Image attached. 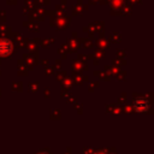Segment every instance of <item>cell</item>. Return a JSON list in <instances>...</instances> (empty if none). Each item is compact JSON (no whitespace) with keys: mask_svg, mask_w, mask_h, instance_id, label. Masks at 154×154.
Listing matches in <instances>:
<instances>
[{"mask_svg":"<svg viewBox=\"0 0 154 154\" xmlns=\"http://www.w3.org/2000/svg\"><path fill=\"white\" fill-rule=\"evenodd\" d=\"M94 75L95 76H99L101 79L103 81H109V75L108 73H105V71H100V70H95L94 71Z\"/></svg>","mask_w":154,"mask_h":154,"instance_id":"obj_23","label":"cell"},{"mask_svg":"<svg viewBox=\"0 0 154 154\" xmlns=\"http://www.w3.org/2000/svg\"><path fill=\"white\" fill-rule=\"evenodd\" d=\"M22 60H23V63H24V65L26 66L28 70H32L34 65L37 63V59L35 57H32L31 54H28V53L23 54V59Z\"/></svg>","mask_w":154,"mask_h":154,"instance_id":"obj_8","label":"cell"},{"mask_svg":"<svg viewBox=\"0 0 154 154\" xmlns=\"http://www.w3.org/2000/svg\"><path fill=\"white\" fill-rule=\"evenodd\" d=\"M63 83H64V87H65V88H71V85H72V79L66 77Z\"/></svg>","mask_w":154,"mask_h":154,"instance_id":"obj_31","label":"cell"},{"mask_svg":"<svg viewBox=\"0 0 154 154\" xmlns=\"http://www.w3.org/2000/svg\"><path fill=\"white\" fill-rule=\"evenodd\" d=\"M54 43V38L53 37H48V38H43L42 41H40V45H41V47L42 48H46V49H48Z\"/></svg>","mask_w":154,"mask_h":154,"instance_id":"obj_18","label":"cell"},{"mask_svg":"<svg viewBox=\"0 0 154 154\" xmlns=\"http://www.w3.org/2000/svg\"><path fill=\"white\" fill-rule=\"evenodd\" d=\"M69 53H70V51H69V48H67V46H66L65 43H63V45L60 46V48L58 49V54L61 57V59H65Z\"/></svg>","mask_w":154,"mask_h":154,"instance_id":"obj_17","label":"cell"},{"mask_svg":"<svg viewBox=\"0 0 154 154\" xmlns=\"http://www.w3.org/2000/svg\"><path fill=\"white\" fill-rule=\"evenodd\" d=\"M78 60H79V61H83V63H87L88 58H87V55H84V54H78Z\"/></svg>","mask_w":154,"mask_h":154,"instance_id":"obj_37","label":"cell"},{"mask_svg":"<svg viewBox=\"0 0 154 154\" xmlns=\"http://www.w3.org/2000/svg\"><path fill=\"white\" fill-rule=\"evenodd\" d=\"M125 57H126V52H125L124 49H120V51L117 52V58H119V59H125Z\"/></svg>","mask_w":154,"mask_h":154,"instance_id":"obj_30","label":"cell"},{"mask_svg":"<svg viewBox=\"0 0 154 154\" xmlns=\"http://www.w3.org/2000/svg\"><path fill=\"white\" fill-rule=\"evenodd\" d=\"M38 83L37 82H32V83H30L29 84V90L30 91H36V90H38Z\"/></svg>","mask_w":154,"mask_h":154,"instance_id":"obj_27","label":"cell"},{"mask_svg":"<svg viewBox=\"0 0 154 154\" xmlns=\"http://www.w3.org/2000/svg\"><path fill=\"white\" fill-rule=\"evenodd\" d=\"M17 64H18V75L19 76H25V75H28V69H26V66L24 65V63H23V60L20 59H18V61H17Z\"/></svg>","mask_w":154,"mask_h":154,"instance_id":"obj_14","label":"cell"},{"mask_svg":"<svg viewBox=\"0 0 154 154\" xmlns=\"http://www.w3.org/2000/svg\"><path fill=\"white\" fill-rule=\"evenodd\" d=\"M0 20H1V24L6 20V12L5 11H0Z\"/></svg>","mask_w":154,"mask_h":154,"instance_id":"obj_36","label":"cell"},{"mask_svg":"<svg viewBox=\"0 0 154 154\" xmlns=\"http://www.w3.org/2000/svg\"><path fill=\"white\" fill-rule=\"evenodd\" d=\"M131 12H132V7H131V4H129V2H124V5H123V7H122V14H125V16H129V14H131Z\"/></svg>","mask_w":154,"mask_h":154,"instance_id":"obj_19","label":"cell"},{"mask_svg":"<svg viewBox=\"0 0 154 154\" xmlns=\"http://www.w3.org/2000/svg\"><path fill=\"white\" fill-rule=\"evenodd\" d=\"M28 17H29L30 22H35V20L42 22V20H45V11H43L42 8H40V7H35V8L28 14Z\"/></svg>","mask_w":154,"mask_h":154,"instance_id":"obj_5","label":"cell"},{"mask_svg":"<svg viewBox=\"0 0 154 154\" xmlns=\"http://www.w3.org/2000/svg\"><path fill=\"white\" fill-rule=\"evenodd\" d=\"M71 67H72V72L73 73H76V72L81 73L83 71H88V69H89L87 63H83V61H79V60H73Z\"/></svg>","mask_w":154,"mask_h":154,"instance_id":"obj_7","label":"cell"},{"mask_svg":"<svg viewBox=\"0 0 154 154\" xmlns=\"http://www.w3.org/2000/svg\"><path fill=\"white\" fill-rule=\"evenodd\" d=\"M61 6H66V0H61Z\"/></svg>","mask_w":154,"mask_h":154,"instance_id":"obj_43","label":"cell"},{"mask_svg":"<svg viewBox=\"0 0 154 154\" xmlns=\"http://www.w3.org/2000/svg\"><path fill=\"white\" fill-rule=\"evenodd\" d=\"M125 0H111V16L122 14V7Z\"/></svg>","mask_w":154,"mask_h":154,"instance_id":"obj_6","label":"cell"},{"mask_svg":"<svg viewBox=\"0 0 154 154\" xmlns=\"http://www.w3.org/2000/svg\"><path fill=\"white\" fill-rule=\"evenodd\" d=\"M85 79H88L85 76H79V73H77V76H75L73 75V78H72V81L76 83V84H82Z\"/></svg>","mask_w":154,"mask_h":154,"instance_id":"obj_25","label":"cell"},{"mask_svg":"<svg viewBox=\"0 0 154 154\" xmlns=\"http://www.w3.org/2000/svg\"><path fill=\"white\" fill-rule=\"evenodd\" d=\"M65 45L67 46V48H69L70 53H75V52H77V51L81 48V45H79L78 40H77V38H73V37L67 38V41H66V43H65Z\"/></svg>","mask_w":154,"mask_h":154,"instance_id":"obj_11","label":"cell"},{"mask_svg":"<svg viewBox=\"0 0 154 154\" xmlns=\"http://www.w3.org/2000/svg\"><path fill=\"white\" fill-rule=\"evenodd\" d=\"M60 66H61V61L60 60H55V63H54V65L52 67H53V70H60Z\"/></svg>","mask_w":154,"mask_h":154,"instance_id":"obj_35","label":"cell"},{"mask_svg":"<svg viewBox=\"0 0 154 154\" xmlns=\"http://www.w3.org/2000/svg\"><path fill=\"white\" fill-rule=\"evenodd\" d=\"M40 63H41V65H43L45 67H47V66H49V61H48V60H41Z\"/></svg>","mask_w":154,"mask_h":154,"instance_id":"obj_39","label":"cell"},{"mask_svg":"<svg viewBox=\"0 0 154 154\" xmlns=\"http://www.w3.org/2000/svg\"><path fill=\"white\" fill-rule=\"evenodd\" d=\"M94 55V59L95 60H99V59H102L103 57H105V51H102V49H95V53L93 54Z\"/></svg>","mask_w":154,"mask_h":154,"instance_id":"obj_26","label":"cell"},{"mask_svg":"<svg viewBox=\"0 0 154 154\" xmlns=\"http://www.w3.org/2000/svg\"><path fill=\"white\" fill-rule=\"evenodd\" d=\"M108 2H111V0H100V4H101V5H106V4H108Z\"/></svg>","mask_w":154,"mask_h":154,"instance_id":"obj_42","label":"cell"},{"mask_svg":"<svg viewBox=\"0 0 154 154\" xmlns=\"http://www.w3.org/2000/svg\"><path fill=\"white\" fill-rule=\"evenodd\" d=\"M66 78V72L65 71H59V73H57V79L58 81H64Z\"/></svg>","mask_w":154,"mask_h":154,"instance_id":"obj_28","label":"cell"},{"mask_svg":"<svg viewBox=\"0 0 154 154\" xmlns=\"http://www.w3.org/2000/svg\"><path fill=\"white\" fill-rule=\"evenodd\" d=\"M83 31H84V32H88L89 38H93V37H94V34H95V29H94L93 23H90V24H88L87 26H84V28H83Z\"/></svg>","mask_w":154,"mask_h":154,"instance_id":"obj_20","label":"cell"},{"mask_svg":"<svg viewBox=\"0 0 154 154\" xmlns=\"http://www.w3.org/2000/svg\"><path fill=\"white\" fill-rule=\"evenodd\" d=\"M38 38L37 37H34L32 40H29L28 41V45L25 48H28L29 51V54H31L32 57H35L36 59L38 58Z\"/></svg>","mask_w":154,"mask_h":154,"instance_id":"obj_4","label":"cell"},{"mask_svg":"<svg viewBox=\"0 0 154 154\" xmlns=\"http://www.w3.org/2000/svg\"><path fill=\"white\" fill-rule=\"evenodd\" d=\"M97 85H99V83H97V82H91V83H90V85H89V87H90V88H89V90L91 91V90H93V88H94V87H97Z\"/></svg>","mask_w":154,"mask_h":154,"instance_id":"obj_38","label":"cell"},{"mask_svg":"<svg viewBox=\"0 0 154 154\" xmlns=\"http://www.w3.org/2000/svg\"><path fill=\"white\" fill-rule=\"evenodd\" d=\"M70 22H71V17L70 16H54V17H51V22L49 24L52 26H55L57 30H65L69 25H70Z\"/></svg>","mask_w":154,"mask_h":154,"instance_id":"obj_2","label":"cell"},{"mask_svg":"<svg viewBox=\"0 0 154 154\" xmlns=\"http://www.w3.org/2000/svg\"><path fill=\"white\" fill-rule=\"evenodd\" d=\"M94 65L97 66V65H99V60H94Z\"/></svg>","mask_w":154,"mask_h":154,"instance_id":"obj_44","label":"cell"},{"mask_svg":"<svg viewBox=\"0 0 154 154\" xmlns=\"http://www.w3.org/2000/svg\"><path fill=\"white\" fill-rule=\"evenodd\" d=\"M78 42L81 45L82 48H85V49H90L94 47V41L91 38H85V37H82V38H78Z\"/></svg>","mask_w":154,"mask_h":154,"instance_id":"obj_13","label":"cell"},{"mask_svg":"<svg viewBox=\"0 0 154 154\" xmlns=\"http://www.w3.org/2000/svg\"><path fill=\"white\" fill-rule=\"evenodd\" d=\"M40 5H49V0H36L35 6L38 7Z\"/></svg>","mask_w":154,"mask_h":154,"instance_id":"obj_33","label":"cell"},{"mask_svg":"<svg viewBox=\"0 0 154 154\" xmlns=\"http://www.w3.org/2000/svg\"><path fill=\"white\" fill-rule=\"evenodd\" d=\"M126 2H129V4H131V5H132V4H135V2H137V4H141V2H142V0H128Z\"/></svg>","mask_w":154,"mask_h":154,"instance_id":"obj_40","label":"cell"},{"mask_svg":"<svg viewBox=\"0 0 154 154\" xmlns=\"http://www.w3.org/2000/svg\"><path fill=\"white\" fill-rule=\"evenodd\" d=\"M112 65L116 66V67H120V66H124L126 65V60L125 59H119V58H116L112 60Z\"/></svg>","mask_w":154,"mask_h":154,"instance_id":"obj_24","label":"cell"},{"mask_svg":"<svg viewBox=\"0 0 154 154\" xmlns=\"http://www.w3.org/2000/svg\"><path fill=\"white\" fill-rule=\"evenodd\" d=\"M93 25H94L95 32L103 34V30H105V24H103V22H95V23H93Z\"/></svg>","mask_w":154,"mask_h":154,"instance_id":"obj_21","label":"cell"},{"mask_svg":"<svg viewBox=\"0 0 154 154\" xmlns=\"http://www.w3.org/2000/svg\"><path fill=\"white\" fill-rule=\"evenodd\" d=\"M0 75H1V71H0Z\"/></svg>","mask_w":154,"mask_h":154,"instance_id":"obj_46","label":"cell"},{"mask_svg":"<svg viewBox=\"0 0 154 154\" xmlns=\"http://www.w3.org/2000/svg\"><path fill=\"white\" fill-rule=\"evenodd\" d=\"M87 10H88V5H84L83 0H78L77 4L72 6V14L73 16H81Z\"/></svg>","mask_w":154,"mask_h":154,"instance_id":"obj_9","label":"cell"},{"mask_svg":"<svg viewBox=\"0 0 154 154\" xmlns=\"http://www.w3.org/2000/svg\"><path fill=\"white\" fill-rule=\"evenodd\" d=\"M53 72H54V70H53V67H52V66H47V67H45V73H46L47 76L53 75Z\"/></svg>","mask_w":154,"mask_h":154,"instance_id":"obj_34","label":"cell"},{"mask_svg":"<svg viewBox=\"0 0 154 154\" xmlns=\"http://www.w3.org/2000/svg\"><path fill=\"white\" fill-rule=\"evenodd\" d=\"M6 2H7V5H16L17 4V0H7Z\"/></svg>","mask_w":154,"mask_h":154,"instance_id":"obj_41","label":"cell"},{"mask_svg":"<svg viewBox=\"0 0 154 154\" xmlns=\"http://www.w3.org/2000/svg\"><path fill=\"white\" fill-rule=\"evenodd\" d=\"M103 67H105L103 71H105V72H108V75L117 73V72L119 71V67H116V66H113V65H105Z\"/></svg>","mask_w":154,"mask_h":154,"instance_id":"obj_22","label":"cell"},{"mask_svg":"<svg viewBox=\"0 0 154 154\" xmlns=\"http://www.w3.org/2000/svg\"><path fill=\"white\" fill-rule=\"evenodd\" d=\"M23 25L24 26H28L29 28V30L30 31H34V32H37L38 30H40V26H38V24L36 23V22H23Z\"/></svg>","mask_w":154,"mask_h":154,"instance_id":"obj_15","label":"cell"},{"mask_svg":"<svg viewBox=\"0 0 154 154\" xmlns=\"http://www.w3.org/2000/svg\"><path fill=\"white\" fill-rule=\"evenodd\" d=\"M14 52V45L11 40L0 38V59H11Z\"/></svg>","mask_w":154,"mask_h":154,"instance_id":"obj_1","label":"cell"},{"mask_svg":"<svg viewBox=\"0 0 154 154\" xmlns=\"http://www.w3.org/2000/svg\"><path fill=\"white\" fill-rule=\"evenodd\" d=\"M94 45L96 46L97 49H102V51H106V49L109 48V43H108V41L105 38V35H103V34H100V37L95 41Z\"/></svg>","mask_w":154,"mask_h":154,"instance_id":"obj_10","label":"cell"},{"mask_svg":"<svg viewBox=\"0 0 154 154\" xmlns=\"http://www.w3.org/2000/svg\"><path fill=\"white\" fill-rule=\"evenodd\" d=\"M12 85H13V87H12V89H13V90H19V91L22 90V88H20L22 82H13V83H12Z\"/></svg>","mask_w":154,"mask_h":154,"instance_id":"obj_32","label":"cell"},{"mask_svg":"<svg viewBox=\"0 0 154 154\" xmlns=\"http://www.w3.org/2000/svg\"><path fill=\"white\" fill-rule=\"evenodd\" d=\"M117 77H118V79H120V81H123V79H125V77H126V71H118L117 72Z\"/></svg>","mask_w":154,"mask_h":154,"instance_id":"obj_29","label":"cell"},{"mask_svg":"<svg viewBox=\"0 0 154 154\" xmlns=\"http://www.w3.org/2000/svg\"><path fill=\"white\" fill-rule=\"evenodd\" d=\"M12 36H13L12 29L0 23V38H11Z\"/></svg>","mask_w":154,"mask_h":154,"instance_id":"obj_12","label":"cell"},{"mask_svg":"<svg viewBox=\"0 0 154 154\" xmlns=\"http://www.w3.org/2000/svg\"><path fill=\"white\" fill-rule=\"evenodd\" d=\"M0 64H1V59H0Z\"/></svg>","mask_w":154,"mask_h":154,"instance_id":"obj_45","label":"cell"},{"mask_svg":"<svg viewBox=\"0 0 154 154\" xmlns=\"http://www.w3.org/2000/svg\"><path fill=\"white\" fill-rule=\"evenodd\" d=\"M108 41L113 42V43H119L122 41V35L118 31H113V32H111V35L108 37Z\"/></svg>","mask_w":154,"mask_h":154,"instance_id":"obj_16","label":"cell"},{"mask_svg":"<svg viewBox=\"0 0 154 154\" xmlns=\"http://www.w3.org/2000/svg\"><path fill=\"white\" fill-rule=\"evenodd\" d=\"M134 107L137 112L140 113H143V112H147L149 109V102L147 99H143V97H137L134 102Z\"/></svg>","mask_w":154,"mask_h":154,"instance_id":"obj_3","label":"cell"}]
</instances>
